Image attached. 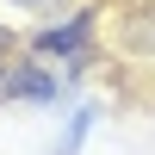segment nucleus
<instances>
[{
    "mask_svg": "<svg viewBox=\"0 0 155 155\" xmlns=\"http://www.w3.org/2000/svg\"><path fill=\"white\" fill-rule=\"evenodd\" d=\"M0 74H6V62H0Z\"/></svg>",
    "mask_w": 155,
    "mask_h": 155,
    "instance_id": "nucleus-7",
    "label": "nucleus"
},
{
    "mask_svg": "<svg viewBox=\"0 0 155 155\" xmlns=\"http://www.w3.org/2000/svg\"><path fill=\"white\" fill-rule=\"evenodd\" d=\"M99 0L93 6H74L68 19H56V25H44V31H31L25 44H31V56H50V62H93V31H99Z\"/></svg>",
    "mask_w": 155,
    "mask_h": 155,
    "instance_id": "nucleus-1",
    "label": "nucleus"
},
{
    "mask_svg": "<svg viewBox=\"0 0 155 155\" xmlns=\"http://www.w3.org/2000/svg\"><path fill=\"white\" fill-rule=\"evenodd\" d=\"M12 44H19V37H12V31H0V62L12 56Z\"/></svg>",
    "mask_w": 155,
    "mask_h": 155,
    "instance_id": "nucleus-5",
    "label": "nucleus"
},
{
    "mask_svg": "<svg viewBox=\"0 0 155 155\" xmlns=\"http://www.w3.org/2000/svg\"><path fill=\"white\" fill-rule=\"evenodd\" d=\"M87 124H93V112H74V124H68V137L56 143V155H74V149H81V137H87Z\"/></svg>",
    "mask_w": 155,
    "mask_h": 155,
    "instance_id": "nucleus-4",
    "label": "nucleus"
},
{
    "mask_svg": "<svg viewBox=\"0 0 155 155\" xmlns=\"http://www.w3.org/2000/svg\"><path fill=\"white\" fill-rule=\"evenodd\" d=\"M0 99H25V106H50V99H62V81L44 68V62H12L6 74H0Z\"/></svg>",
    "mask_w": 155,
    "mask_h": 155,
    "instance_id": "nucleus-2",
    "label": "nucleus"
},
{
    "mask_svg": "<svg viewBox=\"0 0 155 155\" xmlns=\"http://www.w3.org/2000/svg\"><path fill=\"white\" fill-rule=\"evenodd\" d=\"M19 6H50V0H19Z\"/></svg>",
    "mask_w": 155,
    "mask_h": 155,
    "instance_id": "nucleus-6",
    "label": "nucleus"
},
{
    "mask_svg": "<svg viewBox=\"0 0 155 155\" xmlns=\"http://www.w3.org/2000/svg\"><path fill=\"white\" fill-rule=\"evenodd\" d=\"M118 44L130 50V56H155V6L124 0L118 6Z\"/></svg>",
    "mask_w": 155,
    "mask_h": 155,
    "instance_id": "nucleus-3",
    "label": "nucleus"
}]
</instances>
